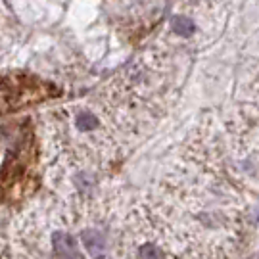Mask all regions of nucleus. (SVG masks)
Returning a JSON list of instances; mask_svg holds the SVG:
<instances>
[{"mask_svg": "<svg viewBox=\"0 0 259 259\" xmlns=\"http://www.w3.org/2000/svg\"><path fill=\"white\" fill-rule=\"evenodd\" d=\"M171 27H173L175 33L183 35V37H188V35H192V33H194V23H192L188 18H183V16L171 19Z\"/></svg>", "mask_w": 259, "mask_h": 259, "instance_id": "nucleus-5", "label": "nucleus"}, {"mask_svg": "<svg viewBox=\"0 0 259 259\" xmlns=\"http://www.w3.org/2000/svg\"><path fill=\"white\" fill-rule=\"evenodd\" d=\"M52 244H54V251L58 259H84L77 248V242L65 232H54Z\"/></svg>", "mask_w": 259, "mask_h": 259, "instance_id": "nucleus-3", "label": "nucleus"}, {"mask_svg": "<svg viewBox=\"0 0 259 259\" xmlns=\"http://www.w3.org/2000/svg\"><path fill=\"white\" fill-rule=\"evenodd\" d=\"M33 137L31 133H23L19 137V142L10 150L8 157L4 161L2 173H0V183L4 188H12L16 185H21L29 179L31 173V163L35 161V152H33Z\"/></svg>", "mask_w": 259, "mask_h": 259, "instance_id": "nucleus-2", "label": "nucleus"}, {"mask_svg": "<svg viewBox=\"0 0 259 259\" xmlns=\"http://www.w3.org/2000/svg\"><path fill=\"white\" fill-rule=\"evenodd\" d=\"M139 257L140 259H163L161 251L157 250L154 244H144L139 250Z\"/></svg>", "mask_w": 259, "mask_h": 259, "instance_id": "nucleus-6", "label": "nucleus"}, {"mask_svg": "<svg viewBox=\"0 0 259 259\" xmlns=\"http://www.w3.org/2000/svg\"><path fill=\"white\" fill-rule=\"evenodd\" d=\"M81 240L87 246V250L93 253V257L102 259L104 257V250H106V242H104V236L98 231H84L81 234Z\"/></svg>", "mask_w": 259, "mask_h": 259, "instance_id": "nucleus-4", "label": "nucleus"}, {"mask_svg": "<svg viewBox=\"0 0 259 259\" xmlns=\"http://www.w3.org/2000/svg\"><path fill=\"white\" fill-rule=\"evenodd\" d=\"M52 83L27 73H0V115L60 96Z\"/></svg>", "mask_w": 259, "mask_h": 259, "instance_id": "nucleus-1", "label": "nucleus"}, {"mask_svg": "<svg viewBox=\"0 0 259 259\" xmlns=\"http://www.w3.org/2000/svg\"><path fill=\"white\" fill-rule=\"evenodd\" d=\"M96 125V121L91 113H81L79 117H77V129L79 131H91Z\"/></svg>", "mask_w": 259, "mask_h": 259, "instance_id": "nucleus-7", "label": "nucleus"}]
</instances>
